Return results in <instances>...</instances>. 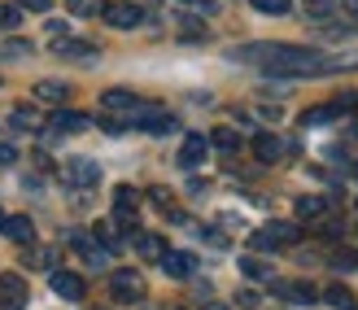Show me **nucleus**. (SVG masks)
Returning <instances> with one entry per match:
<instances>
[{"label":"nucleus","instance_id":"nucleus-4","mask_svg":"<svg viewBox=\"0 0 358 310\" xmlns=\"http://www.w3.org/2000/svg\"><path fill=\"white\" fill-rule=\"evenodd\" d=\"M110 293H114V302H122V306L145 302V276H140V271H131V267H122V271H114V276H110Z\"/></svg>","mask_w":358,"mask_h":310},{"label":"nucleus","instance_id":"nucleus-26","mask_svg":"<svg viewBox=\"0 0 358 310\" xmlns=\"http://www.w3.org/2000/svg\"><path fill=\"white\" fill-rule=\"evenodd\" d=\"M52 52H62V57H92V44H79V40H57L52 44Z\"/></svg>","mask_w":358,"mask_h":310},{"label":"nucleus","instance_id":"nucleus-27","mask_svg":"<svg viewBox=\"0 0 358 310\" xmlns=\"http://www.w3.org/2000/svg\"><path fill=\"white\" fill-rule=\"evenodd\" d=\"M27 249H31V253H27V267H35V271H48L52 258H57V253L44 249V245H27Z\"/></svg>","mask_w":358,"mask_h":310},{"label":"nucleus","instance_id":"nucleus-37","mask_svg":"<svg viewBox=\"0 0 358 310\" xmlns=\"http://www.w3.org/2000/svg\"><path fill=\"white\" fill-rule=\"evenodd\" d=\"M341 13H345V17H350V22L358 27V0H341Z\"/></svg>","mask_w":358,"mask_h":310},{"label":"nucleus","instance_id":"nucleus-35","mask_svg":"<svg viewBox=\"0 0 358 310\" xmlns=\"http://www.w3.org/2000/svg\"><path fill=\"white\" fill-rule=\"evenodd\" d=\"M13 5H17V9H35V13H44L52 0H13Z\"/></svg>","mask_w":358,"mask_h":310},{"label":"nucleus","instance_id":"nucleus-5","mask_svg":"<svg viewBox=\"0 0 358 310\" xmlns=\"http://www.w3.org/2000/svg\"><path fill=\"white\" fill-rule=\"evenodd\" d=\"M62 179H66V184H75V188H96L101 184V167H96L92 157H66Z\"/></svg>","mask_w":358,"mask_h":310},{"label":"nucleus","instance_id":"nucleus-40","mask_svg":"<svg viewBox=\"0 0 358 310\" xmlns=\"http://www.w3.org/2000/svg\"><path fill=\"white\" fill-rule=\"evenodd\" d=\"M206 310H231V306H223V302H206Z\"/></svg>","mask_w":358,"mask_h":310},{"label":"nucleus","instance_id":"nucleus-6","mask_svg":"<svg viewBox=\"0 0 358 310\" xmlns=\"http://www.w3.org/2000/svg\"><path fill=\"white\" fill-rule=\"evenodd\" d=\"M70 245H75V253H79V258L92 267V271H101L105 262H110V249H105L92 232H75V236H70Z\"/></svg>","mask_w":358,"mask_h":310},{"label":"nucleus","instance_id":"nucleus-23","mask_svg":"<svg viewBox=\"0 0 358 310\" xmlns=\"http://www.w3.org/2000/svg\"><path fill=\"white\" fill-rule=\"evenodd\" d=\"M66 9L75 17H101L105 13V0H66Z\"/></svg>","mask_w":358,"mask_h":310},{"label":"nucleus","instance_id":"nucleus-18","mask_svg":"<svg viewBox=\"0 0 358 310\" xmlns=\"http://www.w3.org/2000/svg\"><path fill=\"white\" fill-rule=\"evenodd\" d=\"M136 127H145V132H149V136H171V132H175V127H179V122H175V118L166 114V109H149V114H145V118H140Z\"/></svg>","mask_w":358,"mask_h":310},{"label":"nucleus","instance_id":"nucleus-2","mask_svg":"<svg viewBox=\"0 0 358 310\" xmlns=\"http://www.w3.org/2000/svg\"><path fill=\"white\" fill-rule=\"evenodd\" d=\"M101 109H105V114H122L127 122H140V118H145L149 109H157V105L140 101V97L131 92V87H110V92L101 97Z\"/></svg>","mask_w":358,"mask_h":310},{"label":"nucleus","instance_id":"nucleus-17","mask_svg":"<svg viewBox=\"0 0 358 310\" xmlns=\"http://www.w3.org/2000/svg\"><path fill=\"white\" fill-rule=\"evenodd\" d=\"M171 245L162 241V236H153V232H136V253L140 258H149V262H162V253H166Z\"/></svg>","mask_w":358,"mask_h":310},{"label":"nucleus","instance_id":"nucleus-33","mask_svg":"<svg viewBox=\"0 0 358 310\" xmlns=\"http://www.w3.org/2000/svg\"><path fill=\"white\" fill-rule=\"evenodd\" d=\"M175 5H184L192 13H214V0H175Z\"/></svg>","mask_w":358,"mask_h":310},{"label":"nucleus","instance_id":"nucleus-19","mask_svg":"<svg viewBox=\"0 0 358 310\" xmlns=\"http://www.w3.org/2000/svg\"><path fill=\"white\" fill-rule=\"evenodd\" d=\"M66 97H70V87L62 79H40L35 83V101H44V105H66Z\"/></svg>","mask_w":358,"mask_h":310},{"label":"nucleus","instance_id":"nucleus-9","mask_svg":"<svg viewBox=\"0 0 358 310\" xmlns=\"http://www.w3.org/2000/svg\"><path fill=\"white\" fill-rule=\"evenodd\" d=\"M27 280L17 276V271H5L0 276V310H22L27 306Z\"/></svg>","mask_w":358,"mask_h":310},{"label":"nucleus","instance_id":"nucleus-8","mask_svg":"<svg viewBox=\"0 0 358 310\" xmlns=\"http://www.w3.org/2000/svg\"><path fill=\"white\" fill-rule=\"evenodd\" d=\"M271 293L284 297V302H293V306H315L319 302L315 284H306V280H271Z\"/></svg>","mask_w":358,"mask_h":310},{"label":"nucleus","instance_id":"nucleus-14","mask_svg":"<svg viewBox=\"0 0 358 310\" xmlns=\"http://www.w3.org/2000/svg\"><path fill=\"white\" fill-rule=\"evenodd\" d=\"M0 232H5L9 241H17V245H35V223L27 214H5L0 218Z\"/></svg>","mask_w":358,"mask_h":310},{"label":"nucleus","instance_id":"nucleus-38","mask_svg":"<svg viewBox=\"0 0 358 310\" xmlns=\"http://www.w3.org/2000/svg\"><path fill=\"white\" fill-rule=\"evenodd\" d=\"M9 162H17V149H9V144H0V167H9Z\"/></svg>","mask_w":358,"mask_h":310},{"label":"nucleus","instance_id":"nucleus-7","mask_svg":"<svg viewBox=\"0 0 358 310\" xmlns=\"http://www.w3.org/2000/svg\"><path fill=\"white\" fill-rule=\"evenodd\" d=\"M136 210H140V192L131 184L114 188V223H122L127 232H136Z\"/></svg>","mask_w":358,"mask_h":310},{"label":"nucleus","instance_id":"nucleus-3","mask_svg":"<svg viewBox=\"0 0 358 310\" xmlns=\"http://www.w3.org/2000/svg\"><path fill=\"white\" fill-rule=\"evenodd\" d=\"M297 241H301V227L297 223H266V227H258L254 236H249V245H254V249H289Z\"/></svg>","mask_w":358,"mask_h":310},{"label":"nucleus","instance_id":"nucleus-16","mask_svg":"<svg viewBox=\"0 0 358 310\" xmlns=\"http://www.w3.org/2000/svg\"><path fill=\"white\" fill-rule=\"evenodd\" d=\"M87 114H79V109H57L52 114V136H75V132H87Z\"/></svg>","mask_w":358,"mask_h":310},{"label":"nucleus","instance_id":"nucleus-12","mask_svg":"<svg viewBox=\"0 0 358 310\" xmlns=\"http://www.w3.org/2000/svg\"><path fill=\"white\" fill-rule=\"evenodd\" d=\"M162 271L171 280H188L192 271H196V253H188V249H166L162 253Z\"/></svg>","mask_w":358,"mask_h":310},{"label":"nucleus","instance_id":"nucleus-29","mask_svg":"<svg viewBox=\"0 0 358 310\" xmlns=\"http://www.w3.org/2000/svg\"><path fill=\"white\" fill-rule=\"evenodd\" d=\"M254 9L258 13H271V17H284L293 9V0H254Z\"/></svg>","mask_w":358,"mask_h":310},{"label":"nucleus","instance_id":"nucleus-31","mask_svg":"<svg viewBox=\"0 0 358 310\" xmlns=\"http://www.w3.org/2000/svg\"><path fill=\"white\" fill-rule=\"evenodd\" d=\"M9 127H13V132H31V127H35V114H31L27 105L13 109V114H9Z\"/></svg>","mask_w":358,"mask_h":310},{"label":"nucleus","instance_id":"nucleus-28","mask_svg":"<svg viewBox=\"0 0 358 310\" xmlns=\"http://www.w3.org/2000/svg\"><path fill=\"white\" fill-rule=\"evenodd\" d=\"M241 271H245V276H254V280H271V267H266L262 258H254V253L241 258Z\"/></svg>","mask_w":358,"mask_h":310},{"label":"nucleus","instance_id":"nucleus-11","mask_svg":"<svg viewBox=\"0 0 358 310\" xmlns=\"http://www.w3.org/2000/svg\"><path fill=\"white\" fill-rule=\"evenodd\" d=\"M206 153H210V136L192 132V136H184V144H179V167H184V171H196V167L206 162Z\"/></svg>","mask_w":358,"mask_h":310},{"label":"nucleus","instance_id":"nucleus-39","mask_svg":"<svg viewBox=\"0 0 358 310\" xmlns=\"http://www.w3.org/2000/svg\"><path fill=\"white\" fill-rule=\"evenodd\" d=\"M241 306H245V310H254V306H258V293H249V288H245V293H241Z\"/></svg>","mask_w":358,"mask_h":310},{"label":"nucleus","instance_id":"nucleus-15","mask_svg":"<svg viewBox=\"0 0 358 310\" xmlns=\"http://www.w3.org/2000/svg\"><path fill=\"white\" fill-rule=\"evenodd\" d=\"M105 22H110L114 31H131V27H140V22H145V13H140L136 5H105Z\"/></svg>","mask_w":358,"mask_h":310},{"label":"nucleus","instance_id":"nucleus-34","mask_svg":"<svg viewBox=\"0 0 358 310\" xmlns=\"http://www.w3.org/2000/svg\"><path fill=\"white\" fill-rule=\"evenodd\" d=\"M5 52H9V57H27V52H31V40H9Z\"/></svg>","mask_w":358,"mask_h":310},{"label":"nucleus","instance_id":"nucleus-22","mask_svg":"<svg viewBox=\"0 0 358 310\" xmlns=\"http://www.w3.org/2000/svg\"><path fill=\"white\" fill-rule=\"evenodd\" d=\"M324 302H332L336 310H358V302H354V293H350L345 284H332L328 293H324Z\"/></svg>","mask_w":358,"mask_h":310},{"label":"nucleus","instance_id":"nucleus-30","mask_svg":"<svg viewBox=\"0 0 358 310\" xmlns=\"http://www.w3.org/2000/svg\"><path fill=\"white\" fill-rule=\"evenodd\" d=\"M13 27H22V9H17V5H0V31H13Z\"/></svg>","mask_w":358,"mask_h":310},{"label":"nucleus","instance_id":"nucleus-1","mask_svg":"<svg viewBox=\"0 0 358 310\" xmlns=\"http://www.w3.org/2000/svg\"><path fill=\"white\" fill-rule=\"evenodd\" d=\"M231 57L258 66L262 75H275V79H310V75H332V70H358V57H328V52L297 48V44H249V48H236Z\"/></svg>","mask_w":358,"mask_h":310},{"label":"nucleus","instance_id":"nucleus-42","mask_svg":"<svg viewBox=\"0 0 358 310\" xmlns=\"http://www.w3.org/2000/svg\"><path fill=\"white\" fill-rule=\"evenodd\" d=\"M0 218H5V214H0Z\"/></svg>","mask_w":358,"mask_h":310},{"label":"nucleus","instance_id":"nucleus-36","mask_svg":"<svg viewBox=\"0 0 358 310\" xmlns=\"http://www.w3.org/2000/svg\"><path fill=\"white\" fill-rule=\"evenodd\" d=\"M48 40H52V44L66 40V22H52V17H48Z\"/></svg>","mask_w":358,"mask_h":310},{"label":"nucleus","instance_id":"nucleus-32","mask_svg":"<svg viewBox=\"0 0 358 310\" xmlns=\"http://www.w3.org/2000/svg\"><path fill=\"white\" fill-rule=\"evenodd\" d=\"M332 109H336V114H350V109H358V92H341V97L332 101Z\"/></svg>","mask_w":358,"mask_h":310},{"label":"nucleus","instance_id":"nucleus-13","mask_svg":"<svg viewBox=\"0 0 358 310\" xmlns=\"http://www.w3.org/2000/svg\"><path fill=\"white\" fill-rule=\"evenodd\" d=\"M284 149H289V144H284L280 136H271V132H258L254 136V157L262 162V167H275V162L284 157Z\"/></svg>","mask_w":358,"mask_h":310},{"label":"nucleus","instance_id":"nucleus-10","mask_svg":"<svg viewBox=\"0 0 358 310\" xmlns=\"http://www.w3.org/2000/svg\"><path fill=\"white\" fill-rule=\"evenodd\" d=\"M48 288H52L57 297H66V302H79V297L87 293L83 276H75V271H48Z\"/></svg>","mask_w":358,"mask_h":310},{"label":"nucleus","instance_id":"nucleus-20","mask_svg":"<svg viewBox=\"0 0 358 310\" xmlns=\"http://www.w3.org/2000/svg\"><path fill=\"white\" fill-rule=\"evenodd\" d=\"M324 214H328V197H319V192L297 197V218L301 223H315V218H324Z\"/></svg>","mask_w":358,"mask_h":310},{"label":"nucleus","instance_id":"nucleus-41","mask_svg":"<svg viewBox=\"0 0 358 310\" xmlns=\"http://www.w3.org/2000/svg\"><path fill=\"white\" fill-rule=\"evenodd\" d=\"M354 267H358V253H354Z\"/></svg>","mask_w":358,"mask_h":310},{"label":"nucleus","instance_id":"nucleus-21","mask_svg":"<svg viewBox=\"0 0 358 310\" xmlns=\"http://www.w3.org/2000/svg\"><path fill=\"white\" fill-rule=\"evenodd\" d=\"M92 236H96V241L110 249V253H114V249H122V241H118V223H110V218H101V223L92 227Z\"/></svg>","mask_w":358,"mask_h":310},{"label":"nucleus","instance_id":"nucleus-25","mask_svg":"<svg viewBox=\"0 0 358 310\" xmlns=\"http://www.w3.org/2000/svg\"><path fill=\"white\" fill-rule=\"evenodd\" d=\"M210 144H214V149H223V153H236L241 149V136L231 132V127H219V132L210 136Z\"/></svg>","mask_w":358,"mask_h":310},{"label":"nucleus","instance_id":"nucleus-24","mask_svg":"<svg viewBox=\"0 0 358 310\" xmlns=\"http://www.w3.org/2000/svg\"><path fill=\"white\" fill-rule=\"evenodd\" d=\"M332 118H341L332 105H315V109H306V114H301V127H324V122H332Z\"/></svg>","mask_w":358,"mask_h":310}]
</instances>
